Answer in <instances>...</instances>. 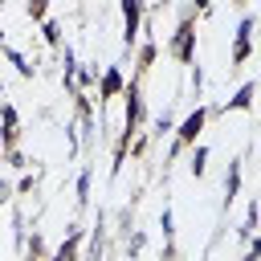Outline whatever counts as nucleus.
<instances>
[{
	"instance_id": "2",
	"label": "nucleus",
	"mask_w": 261,
	"mask_h": 261,
	"mask_svg": "<svg viewBox=\"0 0 261 261\" xmlns=\"http://www.w3.org/2000/svg\"><path fill=\"white\" fill-rule=\"evenodd\" d=\"M135 20H139V0H126V37H135Z\"/></svg>"
},
{
	"instance_id": "1",
	"label": "nucleus",
	"mask_w": 261,
	"mask_h": 261,
	"mask_svg": "<svg viewBox=\"0 0 261 261\" xmlns=\"http://www.w3.org/2000/svg\"><path fill=\"white\" fill-rule=\"evenodd\" d=\"M200 122H204V114L196 110V114H192V118L184 122V130H179V139H184V143H188V139H196V130H200Z\"/></svg>"
}]
</instances>
